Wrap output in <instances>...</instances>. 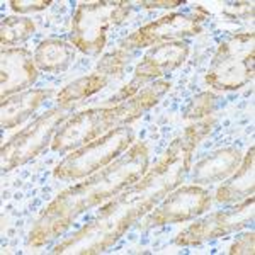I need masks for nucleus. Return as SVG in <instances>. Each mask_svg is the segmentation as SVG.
I'll list each match as a JSON object with an SVG mask.
<instances>
[{"label": "nucleus", "mask_w": 255, "mask_h": 255, "mask_svg": "<svg viewBox=\"0 0 255 255\" xmlns=\"http://www.w3.org/2000/svg\"><path fill=\"white\" fill-rule=\"evenodd\" d=\"M146 170L148 148L145 143H134L118 162L109 163L108 167L89 175L85 182L61 191L56 199L51 201L44 209L38 225L32 228L29 244L32 247H39L61 235L82 213L129 187L141 179Z\"/></svg>", "instance_id": "f257e3e1"}, {"label": "nucleus", "mask_w": 255, "mask_h": 255, "mask_svg": "<svg viewBox=\"0 0 255 255\" xmlns=\"http://www.w3.org/2000/svg\"><path fill=\"white\" fill-rule=\"evenodd\" d=\"M168 89H170V82L158 80L148 89L138 90L134 96L123 99L114 106L82 111L77 116L70 118L56 131L51 141V150L67 153L70 150H77L94 139L104 136L116 128L131 125L141 116V113L153 108Z\"/></svg>", "instance_id": "f03ea898"}, {"label": "nucleus", "mask_w": 255, "mask_h": 255, "mask_svg": "<svg viewBox=\"0 0 255 255\" xmlns=\"http://www.w3.org/2000/svg\"><path fill=\"white\" fill-rule=\"evenodd\" d=\"M151 211L141 197L125 191L121 197L101 209L97 220L85 225L72 237L55 247L53 254H101L125 235L138 218Z\"/></svg>", "instance_id": "7ed1b4c3"}, {"label": "nucleus", "mask_w": 255, "mask_h": 255, "mask_svg": "<svg viewBox=\"0 0 255 255\" xmlns=\"http://www.w3.org/2000/svg\"><path fill=\"white\" fill-rule=\"evenodd\" d=\"M129 10V2L80 3L72 19V44L85 55L101 53L109 29L125 22Z\"/></svg>", "instance_id": "20e7f679"}, {"label": "nucleus", "mask_w": 255, "mask_h": 255, "mask_svg": "<svg viewBox=\"0 0 255 255\" xmlns=\"http://www.w3.org/2000/svg\"><path fill=\"white\" fill-rule=\"evenodd\" d=\"M133 141L134 134L131 128H116L104 136L73 150V153H70L60 165H56L53 175L63 180H77L82 177H89L113 163L114 158L121 155Z\"/></svg>", "instance_id": "39448f33"}, {"label": "nucleus", "mask_w": 255, "mask_h": 255, "mask_svg": "<svg viewBox=\"0 0 255 255\" xmlns=\"http://www.w3.org/2000/svg\"><path fill=\"white\" fill-rule=\"evenodd\" d=\"M254 79V32H242L218 48L206 84L218 90H237Z\"/></svg>", "instance_id": "423d86ee"}, {"label": "nucleus", "mask_w": 255, "mask_h": 255, "mask_svg": "<svg viewBox=\"0 0 255 255\" xmlns=\"http://www.w3.org/2000/svg\"><path fill=\"white\" fill-rule=\"evenodd\" d=\"M67 119L68 114L65 113V109H51L36 119L29 128L15 134L0 150L2 170H12L17 165L26 163L27 160L34 158L43 148H46L53 141L58 126Z\"/></svg>", "instance_id": "0eeeda50"}, {"label": "nucleus", "mask_w": 255, "mask_h": 255, "mask_svg": "<svg viewBox=\"0 0 255 255\" xmlns=\"http://www.w3.org/2000/svg\"><path fill=\"white\" fill-rule=\"evenodd\" d=\"M211 206V196L203 187L184 186L177 191H172L160 206L146 215L141 221V228H153L168 223H180L192 218L201 216Z\"/></svg>", "instance_id": "6e6552de"}, {"label": "nucleus", "mask_w": 255, "mask_h": 255, "mask_svg": "<svg viewBox=\"0 0 255 255\" xmlns=\"http://www.w3.org/2000/svg\"><path fill=\"white\" fill-rule=\"evenodd\" d=\"M254 220V196L247 197L232 211H216L203 220L187 226L184 232L174 238L175 245H199L206 240H213L221 235L244 228Z\"/></svg>", "instance_id": "1a4fd4ad"}, {"label": "nucleus", "mask_w": 255, "mask_h": 255, "mask_svg": "<svg viewBox=\"0 0 255 255\" xmlns=\"http://www.w3.org/2000/svg\"><path fill=\"white\" fill-rule=\"evenodd\" d=\"M204 17L201 15H184V14H168L163 15L146 26L139 27L131 36L121 43V48H145V46H157L162 43H170L172 39L194 36L203 31L201 22Z\"/></svg>", "instance_id": "9d476101"}, {"label": "nucleus", "mask_w": 255, "mask_h": 255, "mask_svg": "<svg viewBox=\"0 0 255 255\" xmlns=\"http://www.w3.org/2000/svg\"><path fill=\"white\" fill-rule=\"evenodd\" d=\"M38 80L34 55L26 48H9L2 51L0 60V87L2 99L24 92Z\"/></svg>", "instance_id": "9b49d317"}, {"label": "nucleus", "mask_w": 255, "mask_h": 255, "mask_svg": "<svg viewBox=\"0 0 255 255\" xmlns=\"http://www.w3.org/2000/svg\"><path fill=\"white\" fill-rule=\"evenodd\" d=\"M189 55V46L180 41L157 44L146 51L143 60L134 68V80L145 82L150 79H157L167 72H172L186 61Z\"/></svg>", "instance_id": "f8f14e48"}, {"label": "nucleus", "mask_w": 255, "mask_h": 255, "mask_svg": "<svg viewBox=\"0 0 255 255\" xmlns=\"http://www.w3.org/2000/svg\"><path fill=\"white\" fill-rule=\"evenodd\" d=\"M51 96V90L46 89H27L24 92L14 94L2 99L0 114H2V128H14L27 119L36 109Z\"/></svg>", "instance_id": "ddd939ff"}, {"label": "nucleus", "mask_w": 255, "mask_h": 255, "mask_svg": "<svg viewBox=\"0 0 255 255\" xmlns=\"http://www.w3.org/2000/svg\"><path fill=\"white\" fill-rule=\"evenodd\" d=\"M242 153L237 148H223L209 155L194 167V184H211L226 179L240 167Z\"/></svg>", "instance_id": "4468645a"}, {"label": "nucleus", "mask_w": 255, "mask_h": 255, "mask_svg": "<svg viewBox=\"0 0 255 255\" xmlns=\"http://www.w3.org/2000/svg\"><path fill=\"white\" fill-rule=\"evenodd\" d=\"M255 150L250 146L249 153L242 160V167H238L228 180L216 191L218 203H235L254 196L255 189Z\"/></svg>", "instance_id": "2eb2a0df"}, {"label": "nucleus", "mask_w": 255, "mask_h": 255, "mask_svg": "<svg viewBox=\"0 0 255 255\" xmlns=\"http://www.w3.org/2000/svg\"><path fill=\"white\" fill-rule=\"evenodd\" d=\"M75 58V48L60 39H44L34 51L36 67L48 73H58L68 68Z\"/></svg>", "instance_id": "dca6fc26"}, {"label": "nucleus", "mask_w": 255, "mask_h": 255, "mask_svg": "<svg viewBox=\"0 0 255 255\" xmlns=\"http://www.w3.org/2000/svg\"><path fill=\"white\" fill-rule=\"evenodd\" d=\"M109 79L111 77L102 73L101 70H96V72L90 73L87 77H82V79L70 84L68 87H65L58 94L60 104L68 106V104H72L73 101H82V99H85V97H90L92 94L99 92L102 87H106Z\"/></svg>", "instance_id": "f3484780"}, {"label": "nucleus", "mask_w": 255, "mask_h": 255, "mask_svg": "<svg viewBox=\"0 0 255 255\" xmlns=\"http://www.w3.org/2000/svg\"><path fill=\"white\" fill-rule=\"evenodd\" d=\"M36 26L31 19L26 17H5L0 24V41L2 46H14L31 38Z\"/></svg>", "instance_id": "a211bd4d"}, {"label": "nucleus", "mask_w": 255, "mask_h": 255, "mask_svg": "<svg viewBox=\"0 0 255 255\" xmlns=\"http://www.w3.org/2000/svg\"><path fill=\"white\" fill-rule=\"evenodd\" d=\"M216 104V97L209 92H204L201 96H197L191 104L187 106L186 113H184V118L186 119H197V118H203L208 116V114L213 113Z\"/></svg>", "instance_id": "6ab92c4d"}, {"label": "nucleus", "mask_w": 255, "mask_h": 255, "mask_svg": "<svg viewBox=\"0 0 255 255\" xmlns=\"http://www.w3.org/2000/svg\"><path fill=\"white\" fill-rule=\"evenodd\" d=\"M9 5L14 12L26 14V12L46 9V7L51 5V0H10Z\"/></svg>", "instance_id": "aec40b11"}, {"label": "nucleus", "mask_w": 255, "mask_h": 255, "mask_svg": "<svg viewBox=\"0 0 255 255\" xmlns=\"http://www.w3.org/2000/svg\"><path fill=\"white\" fill-rule=\"evenodd\" d=\"M254 244H255V235L254 233H245L240 238H237V242L230 247V254L232 255H242V254H254Z\"/></svg>", "instance_id": "412c9836"}, {"label": "nucleus", "mask_w": 255, "mask_h": 255, "mask_svg": "<svg viewBox=\"0 0 255 255\" xmlns=\"http://www.w3.org/2000/svg\"><path fill=\"white\" fill-rule=\"evenodd\" d=\"M139 5L145 7V9H155V7H177L182 5L180 0H157V2H139Z\"/></svg>", "instance_id": "4be33fe9"}]
</instances>
